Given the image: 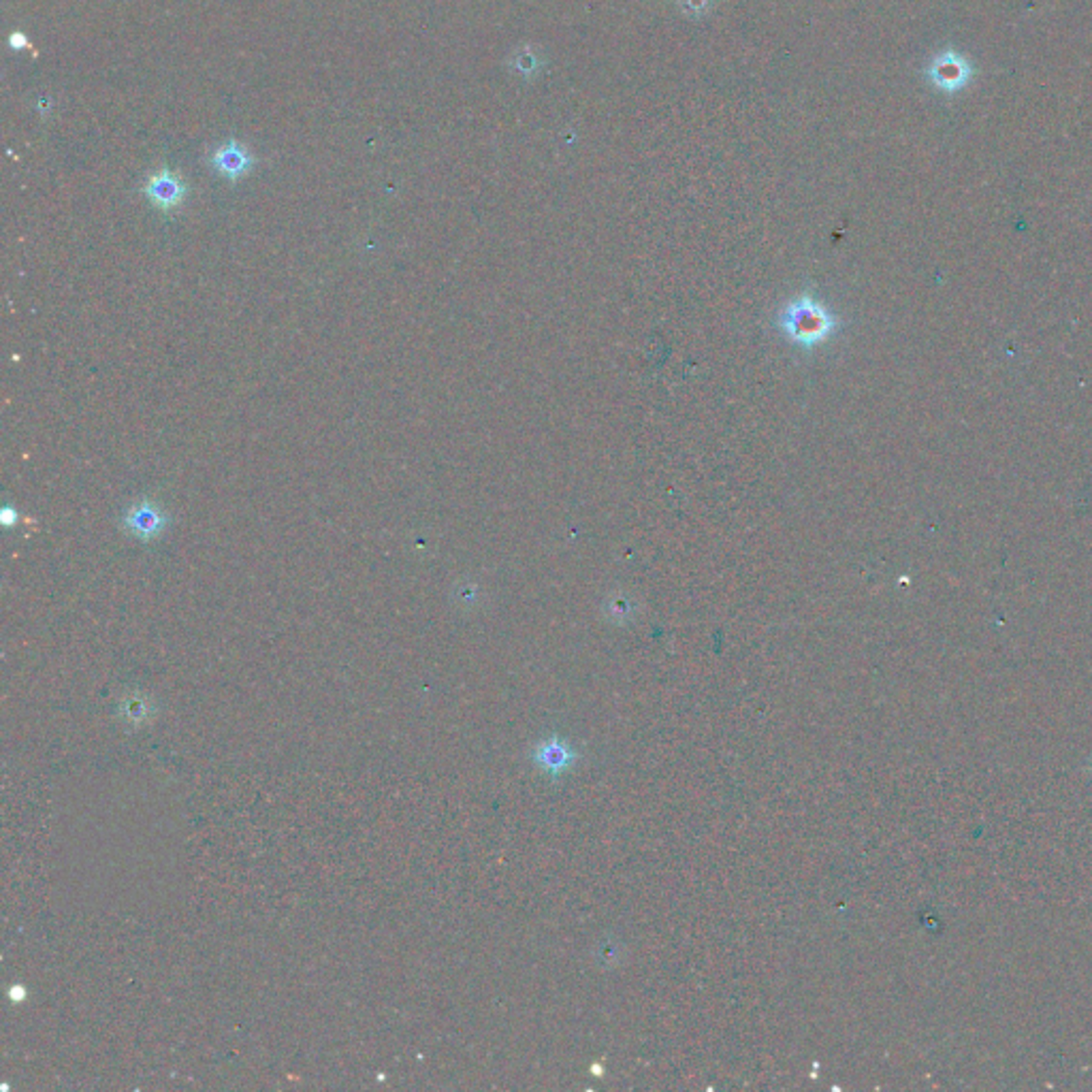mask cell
Returning a JSON list of instances; mask_svg holds the SVG:
<instances>
[{"instance_id":"obj_1","label":"cell","mask_w":1092,"mask_h":1092,"mask_svg":"<svg viewBox=\"0 0 1092 1092\" xmlns=\"http://www.w3.org/2000/svg\"><path fill=\"white\" fill-rule=\"evenodd\" d=\"M834 320L817 301L801 297L792 301L781 314V329L792 341L803 346H815L833 331Z\"/></svg>"},{"instance_id":"obj_3","label":"cell","mask_w":1092,"mask_h":1092,"mask_svg":"<svg viewBox=\"0 0 1092 1092\" xmlns=\"http://www.w3.org/2000/svg\"><path fill=\"white\" fill-rule=\"evenodd\" d=\"M124 530L139 540H154L167 528V517L160 505L144 500L130 505L124 514Z\"/></svg>"},{"instance_id":"obj_6","label":"cell","mask_w":1092,"mask_h":1092,"mask_svg":"<svg viewBox=\"0 0 1092 1092\" xmlns=\"http://www.w3.org/2000/svg\"><path fill=\"white\" fill-rule=\"evenodd\" d=\"M9 47H12L14 52H22V49L30 47V43L24 33H12L9 35Z\"/></svg>"},{"instance_id":"obj_7","label":"cell","mask_w":1092,"mask_h":1092,"mask_svg":"<svg viewBox=\"0 0 1092 1092\" xmlns=\"http://www.w3.org/2000/svg\"><path fill=\"white\" fill-rule=\"evenodd\" d=\"M17 519H19V514L14 508H9V505H7V508H3V523L7 525V528H9V525L17 523Z\"/></svg>"},{"instance_id":"obj_4","label":"cell","mask_w":1092,"mask_h":1092,"mask_svg":"<svg viewBox=\"0 0 1092 1092\" xmlns=\"http://www.w3.org/2000/svg\"><path fill=\"white\" fill-rule=\"evenodd\" d=\"M144 192L151 205H156L163 211H171L184 204V199L188 195V186L184 184V179L174 174V171L163 169L158 171V174L150 176Z\"/></svg>"},{"instance_id":"obj_2","label":"cell","mask_w":1092,"mask_h":1092,"mask_svg":"<svg viewBox=\"0 0 1092 1092\" xmlns=\"http://www.w3.org/2000/svg\"><path fill=\"white\" fill-rule=\"evenodd\" d=\"M970 75H973V68H970L969 60L954 52V49H947V52L935 56L928 67L930 82L939 90H943V93H958L960 88L969 84Z\"/></svg>"},{"instance_id":"obj_5","label":"cell","mask_w":1092,"mask_h":1092,"mask_svg":"<svg viewBox=\"0 0 1092 1092\" xmlns=\"http://www.w3.org/2000/svg\"><path fill=\"white\" fill-rule=\"evenodd\" d=\"M209 163L220 176H225L231 181H237L250 174V169L255 167V158L250 156L246 146H241L239 141L231 139L227 146L218 148L214 154H211Z\"/></svg>"}]
</instances>
